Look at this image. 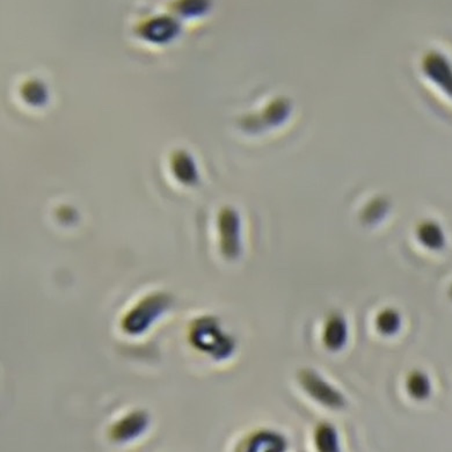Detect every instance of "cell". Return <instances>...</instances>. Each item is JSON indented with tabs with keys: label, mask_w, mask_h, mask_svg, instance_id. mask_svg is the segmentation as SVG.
I'll use <instances>...</instances> for the list:
<instances>
[{
	"label": "cell",
	"mask_w": 452,
	"mask_h": 452,
	"mask_svg": "<svg viewBox=\"0 0 452 452\" xmlns=\"http://www.w3.org/2000/svg\"><path fill=\"white\" fill-rule=\"evenodd\" d=\"M300 384L311 397L326 405L327 407L340 408L344 405V397L324 382L312 370H304L300 373Z\"/></svg>",
	"instance_id": "3957f363"
},
{
	"label": "cell",
	"mask_w": 452,
	"mask_h": 452,
	"mask_svg": "<svg viewBox=\"0 0 452 452\" xmlns=\"http://www.w3.org/2000/svg\"><path fill=\"white\" fill-rule=\"evenodd\" d=\"M171 304L172 298L166 293H154L147 297L128 313L122 327L128 334H143L171 307Z\"/></svg>",
	"instance_id": "7a4b0ae2"
},
{
	"label": "cell",
	"mask_w": 452,
	"mask_h": 452,
	"mask_svg": "<svg viewBox=\"0 0 452 452\" xmlns=\"http://www.w3.org/2000/svg\"><path fill=\"white\" fill-rule=\"evenodd\" d=\"M315 444L320 451H337L338 450V435L334 428L327 424L318 426L315 431Z\"/></svg>",
	"instance_id": "ba28073f"
},
{
	"label": "cell",
	"mask_w": 452,
	"mask_h": 452,
	"mask_svg": "<svg viewBox=\"0 0 452 452\" xmlns=\"http://www.w3.org/2000/svg\"><path fill=\"white\" fill-rule=\"evenodd\" d=\"M347 341V325L340 315H332L326 322L324 344L331 351H339Z\"/></svg>",
	"instance_id": "5b68a950"
},
{
	"label": "cell",
	"mask_w": 452,
	"mask_h": 452,
	"mask_svg": "<svg viewBox=\"0 0 452 452\" xmlns=\"http://www.w3.org/2000/svg\"><path fill=\"white\" fill-rule=\"evenodd\" d=\"M407 390L412 397L417 399L424 398L428 393L427 379L421 373H412L407 379Z\"/></svg>",
	"instance_id": "30bf717a"
},
{
	"label": "cell",
	"mask_w": 452,
	"mask_h": 452,
	"mask_svg": "<svg viewBox=\"0 0 452 452\" xmlns=\"http://www.w3.org/2000/svg\"><path fill=\"white\" fill-rule=\"evenodd\" d=\"M222 252L227 259H237L240 254L237 224L232 218H225L222 224Z\"/></svg>",
	"instance_id": "8992f818"
},
{
	"label": "cell",
	"mask_w": 452,
	"mask_h": 452,
	"mask_svg": "<svg viewBox=\"0 0 452 452\" xmlns=\"http://www.w3.org/2000/svg\"><path fill=\"white\" fill-rule=\"evenodd\" d=\"M400 315L392 309L384 310L383 312L379 313L376 319L378 331L385 335L395 334L400 328Z\"/></svg>",
	"instance_id": "9c48e42d"
},
{
	"label": "cell",
	"mask_w": 452,
	"mask_h": 452,
	"mask_svg": "<svg viewBox=\"0 0 452 452\" xmlns=\"http://www.w3.org/2000/svg\"><path fill=\"white\" fill-rule=\"evenodd\" d=\"M283 440L278 435L262 431L255 435L249 442V451H267L283 449Z\"/></svg>",
	"instance_id": "52a82bcc"
},
{
	"label": "cell",
	"mask_w": 452,
	"mask_h": 452,
	"mask_svg": "<svg viewBox=\"0 0 452 452\" xmlns=\"http://www.w3.org/2000/svg\"><path fill=\"white\" fill-rule=\"evenodd\" d=\"M150 419L143 411L134 412L114 424L111 436L116 442H129L140 437L147 430Z\"/></svg>",
	"instance_id": "277c9868"
},
{
	"label": "cell",
	"mask_w": 452,
	"mask_h": 452,
	"mask_svg": "<svg viewBox=\"0 0 452 452\" xmlns=\"http://www.w3.org/2000/svg\"><path fill=\"white\" fill-rule=\"evenodd\" d=\"M191 342L198 351L210 355L216 360H225L235 351V341L224 334L218 322L213 317H203L193 322L189 335Z\"/></svg>",
	"instance_id": "6da1fadb"
}]
</instances>
